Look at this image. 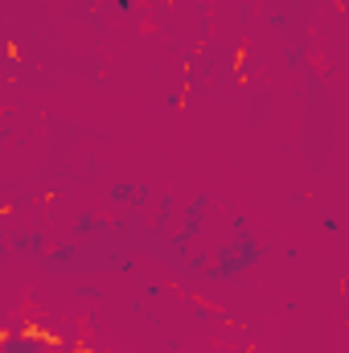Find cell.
<instances>
[{
    "label": "cell",
    "instance_id": "obj_1",
    "mask_svg": "<svg viewBox=\"0 0 349 353\" xmlns=\"http://www.w3.org/2000/svg\"><path fill=\"white\" fill-rule=\"evenodd\" d=\"M235 230H239V243H230V247H222L218 251V263H214V279H230V275H243L247 267L259 263V243H255V234H251V226H247V218H235Z\"/></svg>",
    "mask_w": 349,
    "mask_h": 353
},
{
    "label": "cell",
    "instance_id": "obj_2",
    "mask_svg": "<svg viewBox=\"0 0 349 353\" xmlns=\"http://www.w3.org/2000/svg\"><path fill=\"white\" fill-rule=\"evenodd\" d=\"M4 353H54L41 337H25V333H12L8 341H4Z\"/></svg>",
    "mask_w": 349,
    "mask_h": 353
},
{
    "label": "cell",
    "instance_id": "obj_3",
    "mask_svg": "<svg viewBox=\"0 0 349 353\" xmlns=\"http://www.w3.org/2000/svg\"><path fill=\"white\" fill-rule=\"evenodd\" d=\"M111 197H115V201H144V189H140V185H115Z\"/></svg>",
    "mask_w": 349,
    "mask_h": 353
}]
</instances>
